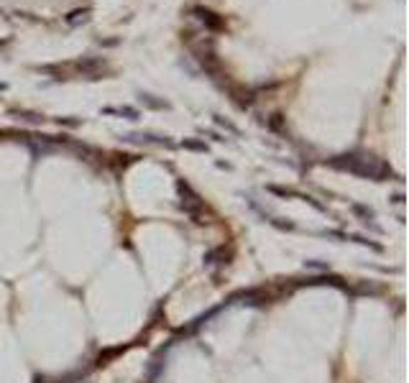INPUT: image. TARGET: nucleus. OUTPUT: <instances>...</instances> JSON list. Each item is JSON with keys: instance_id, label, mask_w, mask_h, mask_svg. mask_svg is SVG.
Returning <instances> with one entry per match:
<instances>
[{"instance_id": "nucleus-1", "label": "nucleus", "mask_w": 409, "mask_h": 383, "mask_svg": "<svg viewBox=\"0 0 409 383\" xmlns=\"http://www.w3.org/2000/svg\"><path fill=\"white\" fill-rule=\"evenodd\" d=\"M202 23H205V29H210V31H223L225 29V21L218 16V13H213L210 8H202V6H197L194 11H192Z\"/></svg>"}]
</instances>
